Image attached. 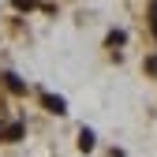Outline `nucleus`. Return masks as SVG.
Here are the masks:
<instances>
[{
    "mask_svg": "<svg viewBox=\"0 0 157 157\" xmlns=\"http://www.w3.org/2000/svg\"><path fill=\"white\" fill-rule=\"evenodd\" d=\"M23 139V124H0V142H19Z\"/></svg>",
    "mask_w": 157,
    "mask_h": 157,
    "instance_id": "nucleus-1",
    "label": "nucleus"
},
{
    "mask_svg": "<svg viewBox=\"0 0 157 157\" xmlns=\"http://www.w3.org/2000/svg\"><path fill=\"white\" fill-rule=\"evenodd\" d=\"M41 105H45L49 112H56V116H64V112H67V105H64V97H56V94H41Z\"/></svg>",
    "mask_w": 157,
    "mask_h": 157,
    "instance_id": "nucleus-2",
    "label": "nucleus"
},
{
    "mask_svg": "<svg viewBox=\"0 0 157 157\" xmlns=\"http://www.w3.org/2000/svg\"><path fill=\"white\" fill-rule=\"evenodd\" d=\"M4 86L11 90V94H23L26 86H23V78H15V75H4Z\"/></svg>",
    "mask_w": 157,
    "mask_h": 157,
    "instance_id": "nucleus-3",
    "label": "nucleus"
},
{
    "mask_svg": "<svg viewBox=\"0 0 157 157\" xmlns=\"http://www.w3.org/2000/svg\"><path fill=\"white\" fill-rule=\"evenodd\" d=\"M78 150H82V153L94 150V131H82V135H78Z\"/></svg>",
    "mask_w": 157,
    "mask_h": 157,
    "instance_id": "nucleus-4",
    "label": "nucleus"
},
{
    "mask_svg": "<svg viewBox=\"0 0 157 157\" xmlns=\"http://www.w3.org/2000/svg\"><path fill=\"white\" fill-rule=\"evenodd\" d=\"M11 4H15L19 11H30V8H37V0H11Z\"/></svg>",
    "mask_w": 157,
    "mask_h": 157,
    "instance_id": "nucleus-5",
    "label": "nucleus"
},
{
    "mask_svg": "<svg viewBox=\"0 0 157 157\" xmlns=\"http://www.w3.org/2000/svg\"><path fill=\"white\" fill-rule=\"evenodd\" d=\"M109 45H124V30H112L109 34Z\"/></svg>",
    "mask_w": 157,
    "mask_h": 157,
    "instance_id": "nucleus-6",
    "label": "nucleus"
},
{
    "mask_svg": "<svg viewBox=\"0 0 157 157\" xmlns=\"http://www.w3.org/2000/svg\"><path fill=\"white\" fill-rule=\"evenodd\" d=\"M150 26H153V37H157V4L150 8Z\"/></svg>",
    "mask_w": 157,
    "mask_h": 157,
    "instance_id": "nucleus-7",
    "label": "nucleus"
},
{
    "mask_svg": "<svg viewBox=\"0 0 157 157\" xmlns=\"http://www.w3.org/2000/svg\"><path fill=\"white\" fill-rule=\"evenodd\" d=\"M146 71H150V75H157V56H150V60H146Z\"/></svg>",
    "mask_w": 157,
    "mask_h": 157,
    "instance_id": "nucleus-8",
    "label": "nucleus"
}]
</instances>
